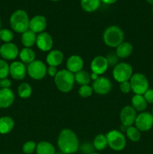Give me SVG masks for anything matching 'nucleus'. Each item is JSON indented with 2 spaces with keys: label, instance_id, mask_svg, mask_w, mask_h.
<instances>
[{
  "label": "nucleus",
  "instance_id": "1",
  "mask_svg": "<svg viewBox=\"0 0 153 154\" xmlns=\"http://www.w3.org/2000/svg\"><path fill=\"white\" fill-rule=\"evenodd\" d=\"M57 145L63 154H73L79 149V139L73 130L64 129L58 134Z\"/></svg>",
  "mask_w": 153,
  "mask_h": 154
},
{
  "label": "nucleus",
  "instance_id": "2",
  "mask_svg": "<svg viewBox=\"0 0 153 154\" xmlns=\"http://www.w3.org/2000/svg\"><path fill=\"white\" fill-rule=\"evenodd\" d=\"M56 87L62 93H69L74 88L75 84L74 74L68 69H62L58 71L54 78Z\"/></svg>",
  "mask_w": 153,
  "mask_h": 154
},
{
  "label": "nucleus",
  "instance_id": "3",
  "mask_svg": "<svg viewBox=\"0 0 153 154\" xmlns=\"http://www.w3.org/2000/svg\"><path fill=\"white\" fill-rule=\"evenodd\" d=\"M29 22L28 14L22 9L15 11L10 17V25L12 29L21 34L29 29Z\"/></svg>",
  "mask_w": 153,
  "mask_h": 154
},
{
  "label": "nucleus",
  "instance_id": "4",
  "mask_svg": "<svg viewBox=\"0 0 153 154\" xmlns=\"http://www.w3.org/2000/svg\"><path fill=\"white\" fill-rule=\"evenodd\" d=\"M124 35L122 29L117 26H110L104 30L103 41L106 46L116 48L124 42Z\"/></svg>",
  "mask_w": 153,
  "mask_h": 154
},
{
  "label": "nucleus",
  "instance_id": "5",
  "mask_svg": "<svg viewBox=\"0 0 153 154\" xmlns=\"http://www.w3.org/2000/svg\"><path fill=\"white\" fill-rule=\"evenodd\" d=\"M108 147L115 151H121L126 146V138L124 134L116 129L109 131L106 135Z\"/></svg>",
  "mask_w": 153,
  "mask_h": 154
},
{
  "label": "nucleus",
  "instance_id": "6",
  "mask_svg": "<svg viewBox=\"0 0 153 154\" xmlns=\"http://www.w3.org/2000/svg\"><path fill=\"white\" fill-rule=\"evenodd\" d=\"M133 75V68L131 65L127 63H119L113 67L112 77L118 83L130 81Z\"/></svg>",
  "mask_w": 153,
  "mask_h": 154
},
{
  "label": "nucleus",
  "instance_id": "7",
  "mask_svg": "<svg viewBox=\"0 0 153 154\" xmlns=\"http://www.w3.org/2000/svg\"><path fill=\"white\" fill-rule=\"evenodd\" d=\"M131 91L136 95H143L148 90V81L142 73L133 74L130 79Z\"/></svg>",
  "mask_w": 153,
  "mask_h": 154
},
{
  "label": "nucleus",
  "instance_id": "8",
  "mask_svg": "<svg viewBox=\"0 0 153 154\" xmlns=\"http://www.w3.org/2000/svg\"><path fill=\"white\" fill-rule=\"evenodd\" d=\"M27 74L33 80L39 81L45 78L47 73V68L44 62L34 60L27 66Z\"/></svg>",
  "mask_w": 153,
  "mask_h": 154
},
{
  "label": "nucleus",
  "instance_id": "9",
  "mask_svg": "<svg viewBox=\"0 0 153 154\" xmlns=\"http://www.w3.org/2000/svg\"><path fill=\"white\" fill-rule=\"evenodd\" d=\"M135 126L140 132H147L153 126V115L149 112H140L136 116Z\"/></svg>",
  "mask_w": 153,
  "mask_h": 154
},
{
  "label": "nucleus",
  "instance_id": "10",
  "mask_svg": "<svg viewBox=\"0 0 153 154\" xmlns=\"http://www.w3.org/2000/svg\"><path fill=\"white\" fill-rule=\"evenodd\" d=\"M136 116H137V113L133 107L130 105L124 106L122 109L119 115L122 125L125 127L133 126L136 120Z\"/></svg>",
  "mask_w": 153,
  "mask_h": 154
},
{
  "label": "nucleus",
  "instance_id": "11",
  "mask_svg": "<svg viewBox=\"0 0 153 154\" xmlns=\"http://www.w3.org/2000/svg\"><path fill=\"white\" fill-rule=\"evenodd\" d=\"M93 91L98 95H106L112 89V83L109 78L106 77H99L93 81L92 85Z\"/></svg>",
  "mask_w": 153,
  "mask_h": 154
},
{
  "label": "nucleus",
  "instance_id": "12",
  "mask_svg": "<svg viewBox=\"0 0 153 154\" xmlns=\"http://www.w3.org/2000/svg\"><path fill=\"white\" fill-rule=\"evenodd\" d=\"M19 53L17 46L12 42L4 43L0 47V56L4 60H15L19 56Z\"/></svg>",
  "mask_w": 153,
  "mask_h": 154
},
{
  "label": "nucleus",
  "instance_id": "13",
  "mask_svg": "<svg viewBox=\"0 0 153 154\" xmlns=\"http://www.w3.org/2000/svg\"><path fill=\"white\" fill-rule=\"evenodd\" d=\"M35 45L39 50L43 52H47L51 51L53 46V39L49 33L43 32L37 35Z\"/></svg>",
  "mask_w": 153,
  "mask_h": 154
},
{
  "label": "nucleus",
  "instance_id": "14",
  "mask_svg": "<svg viewBox=\"0 0 153 154\" xmlns=\"http://www.w3.org/2000/svg\"><path fill=\"white\" fill-rule=\"evenodd\" d=\"M27 73V68L22 62L14 61L10 65L9 75L13 79L21 81L25 78Z\"/></svg>",
  "mask_w": 153,
  "mask_h": 154
},
{
  "label": "nucleus",
  "instance_id": "15",
  "mask_svg": "<svg viewBox=\"0 0 153 154\" xmlns=\"http://www.w3.org/2000/svg\"><path fill=\"white\" fill-rule=\"evenodd\" d=\"M109 65H108L107 60L106 57L103 56H98L94 57L91 62L90 68H91L92 72L95 73L98 75H101L104 74L108 69Z\"/></svg>",
  "mask_w": 153,
  "mask_h": 154
},
{
  "label": "nucleus",
  "instance_id": "16",
  "mask_svg": "<svg viewBox=\"0 0 153 154\" xmlns=\"http://www.w3.org/2000/svg\"><path fill=\"white\" fill-rule=\"evenodd\" d=\"M47 26V22L45 17L42 15H36L30 19L29 29L35 34H39L44 32Z\"/></svg>",
  "mask_w": 153,
  "mask_h": 154
},
{
  "label": "nucleus",
  "instance_id": "17",
  "mask_svg": "<svg viewBox=\"0 0 153 154\" xmlns=\"http://www.w3.org/2000/svg\"><path fill=\"white\" fill-rule=\"evenodd\" d=\"M84 66V61L80 56L72 55L69 57L66 62V67L68 71L73 74L76 73L82 70Z\"/></svg>",
  "mask_w": 153,
  "mask_h": 154
},
{
  "label": "nucleus",
  "instance_id": "18",
  "mask_svg": "<svg viewBox=\"0 0 153 154\" xmlns=\"http://www.w3.org/2000/svg\"><path fill=\"white\" fill-rule=\"evenodd\" d=\"M15 99V95L10 89H0V108L4 109L11 106Z\"/></svg>",
  "mask_w": 153,
  "mask_h": 154
},
{
  "label": "nucleus",
  "instance_id": "19",
  "mask_svg": "<svg viewBox=\"0 0 153 154\" xmlns=\"http://www.w3.org/2000/svg\"><path fill=\"white\" fill-rule=\"evenodd\" d=\"M64 60V54L59 50H52L49 52L46 57V63L49 66H60Z\"/></svg>",
  "mask_w": 153,
  "mask_h": 154
},
{
  "label": "nucleus",
  "instance_id": "20",
  "mask_svg": "<svg viewBox=\"0 0 153 154\" xmlns=\"http://www.w3.org/2000/svg\"><path fill=\"white\" fill-rule=\"evenodd\" d=\"M133 52V45L128 42H123L116 48V54L119 59L128 58Z\"/></svg>",
  "mask_w": 153,
  "mask_h": 154
},
{
  "label": "nucleus",
  "instance_id": "21",
  "mask_svg": "<svg viewBox=\"0 0 153 154\" xmlns=\"http://www.w3.org/2000/svg\"><path fill=\"white\" fill-rule=\"evenodd\" d=\"M15 126L14 120L10 117H0V134L6 135L13 130Z\"/></svg>",
  "mask_w": 153,
  "mask_h": 154
},
{
  "label": "nucleus",
  "instance_id": "22",
  "mask_svg": "<svg viewBox=\"0 0 153 154\" xmlns=\"http://www.w3.org/2000/svg\"><path fill=\"white\" fill-rule=\"evenodd\" d=\"M148 103L146 101L143 95H136L132 97L131 99V106L134 108L135 110L139 112H143L147 108Z\"/></svg>",
  "mask_w": 153,
  "mask_h": 154
},
{
  "label": "nucleus",
  "instance_id": "23",
  "mask_svg": "<svg viewBox=\"0 0 153 154\" xmlns=\"http://www.w3.org/2000/svg\"><path fill=\"white\" fill-rule=\"evenodd\" d=\"M37 35L30 29L24 32L21 35V43L25 48H31L36 43Z\"/></svg>",
  "mask_w": 153,
  "mask_h": 154
},
{
  "label": "nucleus",
  "instance_id": "24",
  "mask_svg": "<svg viewBox=\"0 0 153 154\" xmlns=\"http://www.w3.org/2000/svg\"><path fill=\"white\" fill-rule=\"evenodd\" d=\"M19 57L22 63L28 65L35 60L36 55L32 48H24L20 51Z\"/></svg>",
  "mask_w": 153,
  "mask_h": 154
},
{
  "label": "nucleus",
  "instance_id": "25",
  "mask_svg": "<svg viewBox=\"0 0 153 154\" xmlns=\"http://www.w3.org/2000/svg\"><path fill=\"white\" fill-rule=\"evenodd\" d=\"M35 152L37 154H55L56 149L50 142L43 141L38 143Z\"/></svg>",
  "mask_w": 153,
  "mask_h": 154
},
{
  "label": "nucleus",
  "instance_id": "26",
  "mask_svg": "<svg viewBox=\"0 0 153 154\" xmlns=\"http://www.w3.org/2000/svg\"><path fill=\"white\" fill-rule=\"evenodd\" d=\"M100 2V0H80V5L86 12L92 13L99 8Z\"/></svg>",
  "mask_w": 153,
  "mask_h": 154
},
{
  "label": "nucleus",
  "instance_id": "27",
  "mask_svg": "<svg viewBox=\"0 0 153 154\" xmlns=\"http://www.w3.org/2000/svg\"><path fill=\"white\" fill-rule=\"evenodd\" d=\"M74 79L75 82L79 85H88L91 81V77L87 71L81 70L74 74Z\"/></svg>",
  "mask_w": 153,
  "mask_h": 154
},
{
  "label": "nucleus",
  "instance_id": "28",
  "mask_svg": "<svg viewBox=\"0 0 153 154\" xmlns=\"http://www.w3.org/2000/svg\"><path fill=\"white\" fill-rule=\"evenodd\" d=\"M108 146L107 140L105 135L99 134L93 140V147L97 150H104Z\"/></svg>",
  "mask_w": 153,
  "mask_h": 154
},
{
  "label": "nucleus",
  "instance_id": "29",
  "mask_svg": "<svg viewBox=\"0 0 153 154\" xmlns=\"http://www.w3.org/2000/svg\"><path fill=\"white\" fill-rule=\"evenodd\" d=\"M17 93L21 99H28L32 96V89L28 83H22L18 87Z\"/></svg>",
  "mask_w": 153,
  "mask_h": 154
},
{
  "label": "nucleus",
  "instance_id": "30",
  "mask_svg": "<svg viewBox=\"0 0 153 154\" xmlns=\"http://www.w3.org/2000/svg\"><path fill=\"white\" fill-rule=\"evenodd\" d=\"M126 136L130 141L133 142H137L141 138V132L136 126H130L126 129Z\"/></svg>",
  "mask_w": 153,
  "mask_h": 154
},
{
  "label": "nucleus",
  "instance_id": "31",
  "mask_svg": "<svg viewBox=\"0 0 153 154\" xmlns=\"http://www.w3.org/2000/svg\"><path fill=\"white\" fill-rule=\"evenodd\" d=\"M0 39L4 43L11 42L14 39V33L8 29H2L0 30Z\"/></svg>",
  "mask_w": 153,
  "mask_h": 154
},
{
  "label": "nucleus",
  "instance_id": "32",
  "mask_svg": "<svg viewBox=\"0 0 153 154\" xmlns=\"http://www.w3.org/2000/svg\"><path fill=\"white\" fill-rule=\"evenodd\" d=\"M10 65L4 60H0V80L7 78L9 75Z\"/></svg>",
  "mask_w": 153,
  "mask_h": 154
},
{
  "label": "nucleus",
  "instance_id": "33",
  "mask_svg": "<svg viewBox=\"0 0 153 154\" xmlns=\"http://www.w3.org/2000/svg\"><path fill=\"white\" fill-rule=\"evenodd\" d=\"M93 93H94V91H93L92 87L89 85L80 86L79 90H78L80 96L82 98L90 97L93 94Z\"/></svg>",
  "mask_w": 153,
  "mask_h": 154
},
{
  "label": "nucleus",
  "instance_id": "34",
  "mask_svg": "<svg viewBox=\"0 0 153 154\" xmlns=\"http://www.w3.org/2000/svg\"><path fill=\"white\" fill-rule=\"evenodd\" d=\"M36 144L33 141H28L25 142L22 145V150L25 154H32L36 150Z\"/></svg>",
  "mask_w": 153,
  "mask_h": 154
},
{
  "label": "nucleus",
  "instance_id": "35",
  "mask_svg": "<svg viewBox=\"0 0 153 154\" xmlns=\"http://www.w3.org/2000/svg\"><path fill=\"white\" fill-rule=\"evenodd\" d=\"M106 60H107V63L109 66H113L115 67L117 64L118 63V57H117V55L116 54V53H110L107 54V56L106 57Z\"/></svg>",
  "mask_w": 153,
  "mask_h": 154
},
{
  "label": "nucleus",
  "instance_id": "36",
  "mask_svg": "<svg viewBox=\"0 0 153 154\" xmlns=\"http://www.w3.org/2000/svg\"><path fill=\"white\" fill-rule=\"evenodd\" d=\"M119 89L122 93L127 94L131 91V87H130V81H124V82L120 83L119 84Z\"/></svg>",
  "mask_w": 153,
  "mask_h": 154
},
{
  "label": "nucleus",
  "instance_id": "37",
  "mask_svg": "<svg viewBox=\"0 0 153 154\" xmlns=\"http://www.w3.org/2000/svg\"><path fill=\"white\" fill-rule=\"evenodd\" d=\"M147 103L153 104V89H149L143 94Z\"/></svg>",
  "mask_w": 153,
  "mask_h": 154
},
{
  "label": "nucleus",
  "instance_id": "38",
  "mask_svg": "<svg viewBox=\"0 0 153 154\" xmlns=\"http://www.w3.org/2000/svg\"><path fill=\"white\" fill-rule=\"evenodd\" d=\"M11 81L8 78H4L0 80V87L2 89H10L11 87Z\"/></svg>",
  "mask_w": 153,
  "mask_h": 154
},
{
  "label": "nucleus",
  "instance_id": "39",
  "mask_svg": "<svg viewBox=\"0 0 153 154\" xmlns=\"http://www.w3.org/2000/svg\"><path fill=\"white\" fill-rule=\"evenodd\" d=\"M58 73V70H57V67L55 66H49L47 68V74L52 78H55L56 75Z\"/></svg>",
  "mask_w": 153,
  "mask_h": 154
},
{
  "label": "nucleus",
  "instance_id": "40",
  "mask_svg": "<svg viewBox=\"0 0 153 154\" xmlns=\"http://www.w3.org/2000/svg\"><path fill=\"white\" fill-rule=\"evenodd\" d=\"M100 1L106 5H112L114 4L115 2H116L117 0H100Z\"/></svg>",
  "mask_w": 153,
  "mask_h": 154
},
{
  "label": "nucleus",
  "instance_id": "41",
  "mask_svg": "<svg viewBox=\"0 0 153 154\" xmlns=\"http://www.w3.org/2000/svg\"><path fill=\"white\" fill-rule=\"evenodd\" d=\"M90 77H91V80H92V81H94L99 78V75H97V74L92 72V73L90 74Z\"/></svg>",
  "mask_w": 153,
  "mask_h": 154
},
{
  "label": "nucleus",
  "instance_id": "42",
  "mask_svg": "<svg viewBox=\"0 0 153 154\" xmlns=\"http://www.w3.org/2000/svg\"><path fill=\"white\" fill-rule=\"evenodd\" d=\"M146 2L148 3V4L153 5V0H146Z\"/></svg>",
  "mask_w": 153,
  "mask_h": 154
},
{
  "label": "nucleus",
  "instance_id": "43",
  "mask_svg": "<svg viewBox=\"0 0 153 154\" xmlns=\"http://www.w3.org/2000/svg\"><path fill=\"white\" fill-rule=\"evenodd\" d=\"M50 1H52V2H58V1H60V0H50Z\"/></svg>",
  "mask_w": 153,
  "mask_h": 154
},
{
  "label": "nucleus",
  "instance_id": "44",
  "mask_svg": "<svg viewBox=\"0 0 153 154\" xmlns=\"http://www.w3.org/2000/svg\"><path fill=\"white\" fill-rule=\"evenodd\" d=\"M1 26H2V23H1V21H0V30L2 29H1Z\"/></svg>",
  "mask_w": 153,
  "mask_h": 154
},
{
  "label": "nucleus",
  "instance_id": "45",
  "mask_svg": "<svg viewBox=\"0 0 153 154\" xmlns=\"http://www.w3.org/2000/svg\"><path fill=\"white\" fill-rule=\"evenodd\" d=\"M88 154H99V153H88Z\"/></svg>",
  "mask_w": 153,
  "mask_h": 154
},
{
  "label": "nucleus",
  "instance_id": "46",
  "mask_svg": "<svg viewBox=\"0 0 153 154\" xmlns=\"http://www.w3.org/2000/svg\"><path fill=\"white\" fill-rule=\"evenodd\" d=\"M152 115H153V108H152Z\"/></svg>",
  "mask_w": 153,
  "mask_h": 154
},
{
  "label": "nucleus",
  "instance_id": "47",
  "mask_svg": "<svg viewBox=\"0 0 153 154\" xmlns=\"http://www.w3.org/2000/svg\"><path fill=\"white\" fill-rule=\"evenodd\" d=\"M152 13H153V8H152Z\"/></svg>",
  "mask_w": 153,
  "mask_h": 154
},
{
  "label": "nucleus",
  "instance_id": "48",
  "mask_svg": "<svg viewBox=\"0 0 153 154\" xmlns=\"http://www.w3.org/2000/svg\"><path fill=\"white\" fill-rule=\"evenodd\" d=\"M0 89H1V87H0Z\"/></svg>",
  "mask_w": 153,
  "mask_h": 154
}]
</instances>
